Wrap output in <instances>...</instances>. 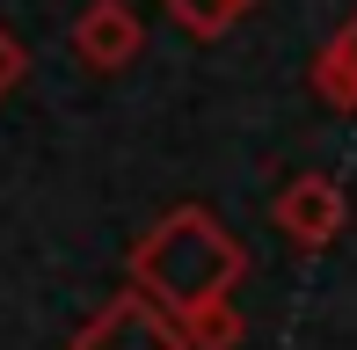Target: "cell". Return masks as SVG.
<instances>
[{"mask_svg": "<svg viewBox=\"0 0 357 350\" xmlns=\"http://www.w3.org/2000/svg\"><path fill=\"white\" fill-rule=\"evenodd\" d=\"M241 277H248V248H241V234L226 227L219 212H204V204L160 212L153 227L124 248V284L146 292L153 307H168L175 321L197 314V307L234 299Z\"/></svg>", "mask_w": 357, "mask_h": 350, "instance_id": "obj_1", "label": "cell"}, {"mask_svg": "<svg viewBox=\"0 0 357 350\" xmlns=\"http://www.w3.org/2000/svg\"><path fill=\"white\" fill-rule=\"evenodd\" d=\"M73 350H190L183 343V321H175L168 307H153L146 292H109L102 307L80 321V336H73Z\"/></svg>", "mask_w": 357, "mask_h": 350, "instance_id": "obj_2", "label": "cell"}, {"mask_svg": "<svg viewBox=\"0 0 357 350\" xmlns=\"http://www.w3.org/2000/svg\"><path fill=\"white\" fill-rule=\"evenodd\" d=\"M270 227H278L291 248L314 256V248H328L335 234L350 227V190L335 183V175H314V168H306V175H291L278 197H270Z\"/></svg>", "mask_w": 357, "mask_h": 350, "instance_id": "obj_3", "label": "cell"}, {"mask_svg": "<svg viewBox=\"0 0 357 350\" xmlns=\"http://www.w3.org/2000/svg\"><path fill=\"white\" fill-rule=\"evenodd\" d=\"M139 52H146V22L132 0H88L73 15V59L88 73H124Z\"/></svg>", "mask_w": 357, "mask_h": 350, "instance_id": "obj_4", "label": "cell"}, {"mask_svg": "<svg viewBox=\"0 0 357 350\" xmlns=\"http://www.w3.org/2000/svg\"><path fill=\"white\" fill-rule=\"evenodd\" d=\"M314 95L335 109V117H357V15L321 44V59H314Z\"/></svg>", "mask_w": 357, "mask_h": 350, "instance_id": "obj_5", "label": "cell"}, {"mask_svg": "<svg viewBox=\"0 0 357 350\" xmlns=\"http://www.w3.org/2000/svg\"><path fill=\"white\" fill-rule=\"evenodd\" d=\"M183 343L190 350H241V343H248V321H241L234 299H219V307L183 314Z\"/></svg>", "mask_w": 357, "mask_h": 350, "instance_id": "obj_6", "label": "cell"}, {"mask_svg": "<svg viewBox=\"0 0 357 350\" xmlns=\"http://www.w3.org/2000/svg\"><path fill=\"white\" fill-rule=\"evenodd\" d=\"M160 8H168V15H175V22H183V29H190V37H204V44H219V37H226V29H234V22H241V15H248V8H255V0H160Z\"/></svg>", "mask_w": 357, "mask_h": 350, "instance_id": "obj_7", "label": "cell"}, {"mask_svg": "<svg viewBox=\"0 0 357 350\" xmlns=\"http://www.w3.org/2000/svg\"><path fill=\"white\" fill-rule=\"evenodd\" d=\"M22 73H29V44L15 37L8 22H0V102H8V95L22 88Z\"/></svg>", "mask_w": 357, "mask_h": 350, "instance_id": "obj_8", "label": "cell"}]
</instances>
